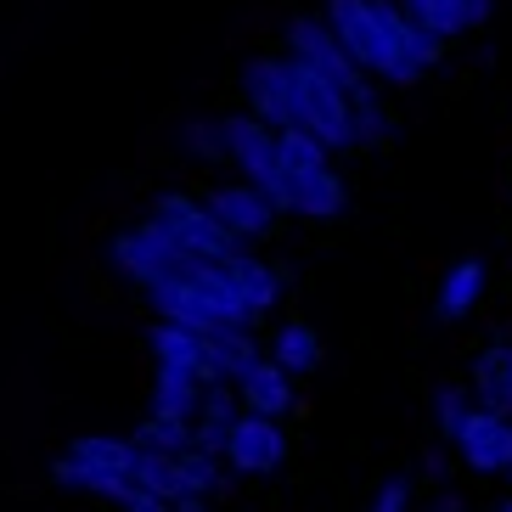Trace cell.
<instances>
[{"label":"cell","mask_w":512,"mask_h":512,"mask_svg":"<svg viewBox=\"0 0 512 512\" xmlns=\"http://www.w3.org/2000/svg\"><path fill=\"white\" fill-rule=\"evenodd\" d=\"M147 220L164 231V242L175 248V259H192V265H226V259L242 248V242L209 214L203 197L175 192V186L147 203Z\"/></svg>","instance_id":"cell-1"},{"label":"cell","mask_w":512,"mask_h":512,"mask_svg":"<svg viewBox=\"0 0 512 512\" xmlns=\"http://www.w3.org/2000/svg\"><path fill=\"white\" fill-rule=\"evenodd\" d=\"M372 12H377V34H383V68H377V85H389V91H411V85H422L428 68L451 51V40L417 29L400 0H372Z\"/></svg>","instance_id":"cell-2"},{"label":"cell","mask_w":512,"mask_h":512,"mask_svg":"<svg viewBox=\"0 0 512 512\" xmlns=\"http://www.w3.org/2000/svg\"><path fill=\"white\" fill-rule=\"evenodd\" d=\"M220 152H226V164L237 169L248 186H259V192L271 197V209L287 214V186L282 175H276V130L265 119H254V113H220Z\"/></svg>","instance_id":"cell-3"},{"label":"cell","mask_w":512,"mask_h":512,"mask_svg":"<svg viewBox=\"0 0 512 512\" xmlns=\"http://www.w3.org/2000/svg\"><path fill=\"white\" fill-rule=\"evenodd\" d=\"M287 57V51H282ZM287 85H293V124L310 130L327 152H355V119H349V96L338 85L287 57Z\"/></svg>","instance_id":"cell-4"},{"label":"cell","mask_w":512,"mask_h":512,"mask_svg":"<svg viewBox=\"0 0 512 512\" xmlns=\"http://www.w3.org/2000/svg\"><path fill=\"white\" fill-rule=\"evenodd\" d=\"M102 265L113 276H119L124 287H152L164 271H175L181 259H175V248L164 242V231L152 226V220H136V226H119V231H107L102 242Z\"/></svg>","instance_id":"cell-5"},{"label":"cell","mask_w":512,"mask_h":512,"mask_svg":"<svg viewBox=\"0 0 512 512\" xmlns=\"http://www.w3.org/2000/svg\"><path fill=\"white\" fill-rule=\"evenodd\" d=\"M282 46H287V57L293 62H304V68H316L321 79H327V85H338V91H355V85H361V68H355V62H349V51L338 46V34L327 29V17L321 12H293L282 23Z\"/></svg>","instance_id":"cell-6"},{"label":"cell","mask_w":512,"mask_h":512,"mask_svg":"<svg viewBox=\"0 0 512 512\" xmlns=\"http://www.w3.org/2000/svg\"><path fill=\"white\" fill-rule=\"evenodd\" d=\"M287 428L276 417H248L237 411V422L226 428V445H220V462L226 473H242V479H276L287 467Z\"/></svg>","instance_id":"cell-7"},{"label":"cell","mask_w":512,"mask_h":512,"mask_svg":"<svg viewBox=\"0 0 512 512\" xmlns=\"http://www.w3.org/2000/svg\"><path fill=\"white\" fill-rule=\"evenodd\" d=\"M237 91H242V113L265 119L271 130L293 124V85H287V57L254 51L237 62Z\"/></svg>","instance_id":"cell-8"},{"label":"cell","mask_w":512,"mask_h":512,"mask_svg":"<svg viewBox=\"0 0 512 512\" xmlns=\"http://www.w3.org/2000/svg\"><path fill=\"white\" fill-rule=\"evenodd\" d=\"M451 445H456V456H462L467 473L496 479V473H507V467H512V417L473 406L462 417V428L451 434Z\"/></svg>","instance_id":"cell-9"},{"label":"cell","mask_w":512,"mask_h":512,"mask_svg":"<svg viewBox=\"0 0 512 512\" xmlns=\"http://www.w3.org/2000/svg\"><path fill=\"white\" fill-rule=\"evenodd\" d=\"M203 203H209V214L242 242V248H248V242H271L276 237V220H282V214L271 209V197L259 192V186H248V181L209 186Z\"/></svg>","instance_id":"cell-10"},{"label":"cell","mask_w":512,"mask_h":512,"mask_svg":"<svg viewBox=\"0 0 512 512\" xmlns=\"http://www.w3.org/2000/svg\"><path fill=\"white\" fill-rule=\"evenodd\" d=\"M484 293H490V271H484L479 254H467V259H456V265H445V276L434 282L428 316H434V327H462V321L479 316Z\"/></svg>","instance_id":"cell-11"},{"label":"cell","mask_w":512,"mask_h":512,"mask_svg":"<svg viewBox=\"0 0 512 512\" xmlns=\"http://www.w3.org/2000/svg\"><path fill=\"white\" fill-rule=\"evenodd\" d=\"M321 17H327V29L338 34V46L349 51V62H355L366 79H377V68H383V34H377L372 0H321Z\"/></svg>","instance_id":"cell-12"},{"label":"cell","mask_w":512,"mask_h":512,"mask_svg":"<svg viewBox=\"0 0 512 512\" xmlns=\"http://www.w3.org/2000/svg\"><path fill=\"white\" fill-rule=\"evenodd\" d=\"M220 271H226V282L237 287V299L254 310V321L271 316L276 304L287 299V271L276 265V259H265V254H248V248H237V254L220 265Z\"/></svg>","instance_id":"cell-13"},{"label":"cell","mask_w":512,"mask_h":512,"mask_svg":"<svg viewBox=\"0 0 512 512\" xmlns=\"http://www.w3.org/2000/svg\"><path fill=\"white\" fill-rule=\"evenodd\" d=\"M231 394H237V411H248V417H276L282 422L287 411L299 406V389H293V377L282 372V366L271 361V355H259L248 372L231 383Z\"/></svg>","instance_id":"cell-14"},{"label":"cell","mask_w":512,"mask_h":512,"mask_svg":"<svg viewBox=\"0 0 512 512\" xmlns=\"http://www.w3.org/2000/svg\"><path fill=\"white\" fill-rule=\"evenodd\" d=\"M467 394H473V406L512 417V338H490V344L473 355Z\"/></svg>","instance_id":"cell-15"},{"label":"cell","mask_w":512,"mask_h":512,"mask_svg":"<svg viewBox=\"0 0 512 512\" xmlns=\"http://www.w3.org/2000/svg\"><path fill=\"white\" fill-rule=\"evenodd\" d=\"M400 6L417 29L439 34V40H462V34L484 29L496 12V0H400Z\"/></svg>","instance_id":"cell-16"},{"label":"cell","mask_w":512,"mask_h":512,"mask_svg":"<svg viewBox=\"0 0 512 512\" xmlns=\"http://www.w3.org/2000/svg\"><path fill=\"white\" fill-rule=\"evenodd\" d=\"M344 209H349V181L332 164L293 181V192H287V214L293 220H338Z\"/></svg>","instance_id":"cell-17"},{"label":"cell","mask_w":512,"mask_h":512,"mask_svg":"<svg viewBox=\"0 0 512 512\" xmlns=\"http://www.w3.org/2000/svg\"><path fill=\"white\" fill-rule=\"evenodd\" d=\"M259 355H265V349H259L254 327H214L209 349H203V377H209V383H237Z\"/></svg>","instance_id":"cell-18"},{"label":"cell","mask_w":512,"mask_h":512,"mask_svg":"<svg viewBox=\"0 0 512 512\" xmlns=\"http://www.w3.org/2000/svg\"><path fill=\"white\" fill-rule=\"evenodd\" d=\"M349 119H355V152H383L394 141V113L383 102V85L377 79H361L349 91Z\"/></svg>","instance_id":"cell-19"},{"label":"cell","mask_w":512,"mask_h":512,"mask_svg":"<svg viewBox=\"0 0 512 512\" xmlns=\"http://www.w3.org/2000/svg\"><path fill=\"white\" fill-rule=\"evenodd\" d=\"M271 361L282 366L287 377H310V372H321V361H327V344H321V332L304 316H293V321H282V327L271 332Z\"/></svg>","instance_id":"cell-20"},{"label":"cell","mask_w":512,"mask_h":512,"mask_svg":"<svg viewBox=\"0 0 512 512\" xmlns=\"http://www.w3.org/2000/svg\"><path fill=\"white\" fill-rule=\"evenodd\" d=\"M203 349H209V332H192V327H175V321L152 316V327H147L152 366H186V372H203ZM203 383H209V377H203Z\"/></svg>","instance_id":"cell-21"},{"label":"cell","mask_w":512,"mask_h":512,"mask_svg":"<svg viewBox=\"0 0 512 512\" xmlns=\"http://www.w3.org/2000/svg\"><path fill=\"white\" fill-rule=\"evenodd\" d=\"M197 400H203V372H186V366H152V377H147V406L152 411L192 422Z\"/></svg>","instance_id":"cell-22"},{"label":"cell","mask_w":512,"mask_h":512,"mask_svg":"<svg viewBox=\"0 0 512 512\" xmlns=\"http://www.w3.org/2000/svg\"><path fill=\"white\" fill-rule=\"evenodd\" d=\"M231 422H237V394H231V383H203V400L192 411V445L220 456Z\"/></svg>","instance_id":"cell-23"},{"label":"cell","mask_w":512,"mask_h":512,"mask_svg":"<svg viewBox=\"0 0 512 512\" xmlns=\"http://www.w3.org/2000/svg\"><path fill=\"white\" fill-rule=\"evenodd\" d=\"M175 479H181V496H197V501H226L231 496L226 462L214 451H197V445L175 451Z\"/></svg>","instance_id":"cell-24"},{"label":"cell","mask_w":512,"mask_h":512,"mask_svg":"<svg viewBox=\"0 0 512 512\" xmlns=\"http://www.w3.org/2000/svg\"><path fill=\"white\" fill-rule=\"evenodd\" d=\"M332 164V152L321 147L310 130H299V124H287V130H276V175H282V186L293 192V181H304V175H316V169Z\"/></svg>","instance_id":"cell-25"},{"label":"cell","mask_w":512,"mask_h":512,"mask_svg":"<svg viewBox=\"0 0 512 512\" xmlns=\"http://www.w3.org/2000/svg\"><path fill=\"white\" fill-rule=\"evenodd\" d=\"M62 456L79 462L85 473H124V479H130V467H136V445L119 439V434H74Z\"/></svg>","instance_id":"cell-26"},{"label":"cell","mask_w":512,"mask_h":512,"mask_svg":"<svg viewBox=\"0 0 512 512\" xmlns=\"http://www.w3.org/2000/svg\"><path fill=\"white\" fill-rule=\"evenodd\" d=\"M467 411H473V394H467V383H456V377L434 383V400H428V422H434V439H439V445H451V434L462 428Z\"/></svg>","instance_id":"cell-27"},{"label":"cell","mask_w":512,"mask_h":512,"mask_svg":"<svg viewBox=\"0 0 512 512\" xmlns=\"http://www.w3.org/2000/svg\"><path fill=\"white\" fill-rule=\"evenodd\" d=\"M130 445H136V451L175 456V451H186V445H192V422H186V417H164V411H147V422L130 434Z\"/></svg>","instance_id":"cell-28"},{"label":"cell","mask_w":512,"mask_h":512,"mask_svg":"<svg viewBox=\"0 0 512 512\" xmlns=\"http://www.w3.org/2000/svg\"><path fill=\"white\" fill-rule=\"evenodd\" d=\"M175 147L192 158V164H226V152H220V124H214V113H197V119H186L181 130H175Z\"/></svg>","instance_id":"cell-29"},{"label":"cell","mask_w":512,"mask_h":512,"mask_svg":"<svg viewBox=\"0 0 512 512\" xmlns=\"http://www.w3.org/2000/svg\"><path fill=\"white\" fill-rule=\"evenodd\" d=\"M130 479L141 490H152L158 501H181V479H175V456L164 451H136V467H130Z\"/></svg>","instance_id":"cell-30"},{"label":"cell","mask_w":512,"mask_h":512,"mask_svg":"<svg viewBox=\"0 0 512 512\" xmlns=\"http://www.w3.org/2000/svg\"><path fill=\"white\" fill-rule=\"evenodd\" d=\"M411 501H417V479H411V473H389V479L372 490V507L366 512H411Z\"/></svg>","instance_id":"cell-31"},{"label":"cell","mask_w":512,"mask_h":512,"mask_svg":"<svg viewBox=\"0 0 512 512\" xmlns=\"http://www.w3.org/2000/svg\"><path fill=\"white\" fill-rule=\"evenodd\" d=\"M51 484H57V490H74V496H91V473L79 462H68V456L51 462Z\"/></svg>","instance_id":"cell-32"},{"label":"cell","mask_w":512,"mask_h":512,"mask_svg":"<svg viewBox=\"0 0 512 512\" xmlns=\"http://www.w3.org/2000/svg\"><path fill=\"white\" fill-rule=\"evenodd\" d=\"M119 512H169V501H158L152 490H141V484L130 479V496L119 501Z\"/></svg>","instance_id":"cell-33"},{"label":"cell","mask_w":512,"mask_h":512,"mask_svg":"<svg viewBox=\"0 0 512 512\" xmlns=\"http://www.w3.org/2000/svg\"><path fill=\"white\" fill-rule=\"evenodd\" d=\"M434 512H467V501L456 496V490H439V496H434Z\"/></svg>","instance_id":"cell-34"},{"label":"cell","mask_w":512,"mask_h":512,"mask_svg":"<svg viewBox=\"0 0 512 512\" xmlns=\"http://www.w3.org/2000/svg\"><path fill=\"white\" fill-rule=\"evenodd\" d=\"M422 473H428V479H445V462H439V451H434V445L422 451Z\"/></svg>","instance_id":"cell-35"},{"label":"cell","mask_w":512,"mask_h":512,"mask_svg":"<svg viewBox=\"0 0 512 512\" xmlns=\"http://www.w3.org/2000/svg\"><path fill=\"white\" fill-rule=\"evenodd\" d=\"M169 512H214V501H197V496H181V501H169Z\"/></svg>","instance_id":"cell-36"},{"label":"cell","mask_w":512,"mask_h":512,"mask_svg":"<svg viewBox=\"0 0 512 512\" xmlns=\"http://www.w3.org/2000/svg\"><path fill=\"white\" fill-rule=\"evenodd\" d=\"M490 512H512V501H501V507H490Z\"/></svg>","instance_id":"cell-37"},{"label":"cell","mask_w":512,"mask_h":512,"mask_svg":"<svg viewBox=\"0 0 512 512\" xmlns=\"http://www.w3.org/2000/svg\"><path fill=\"white\" fill-rule=\"evenodd\" d=\"M507 197H512V181H507Z\"/></svg>","instance_id":"cell-38"},{"label":"cell","mask_w":512,"mask_h":512,"mask_svg":"<svg viewBox=\"0 0 512 512\" xmlns=\"http://www.w3.org/2000/svg\"><path fill=\"white\" fill-rule=\"evenodd\" d=\"M507 479H512V467H507Z\"/></svg>","instance_id":"cell-39"}]
</instances>
